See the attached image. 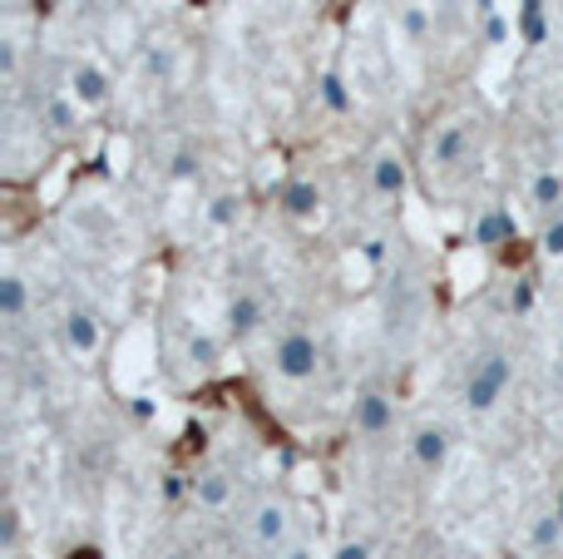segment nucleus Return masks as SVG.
<instances>
[{"instance_id":"1","label":"nucleus","mask_w":563,"mask_h":559,"mask_svg":"<svg viewBox=\"0 0 563 559\" xmlns=\"http://www.w3.org/2000/svg\"><path fill=\"white\" fill-rule=\"evenodd\" d=\"M509 382H515V362H509V352H485L465 376V412L489 416L499 402H505Z\"/></svg>"},{"instance_id":"2","label":"nucleus","mask_w":563,"mask_h":559,"mask_svg":"<svg viewBox=\"0 0 563 559\" xmlns=\"http://www.w3.org/2000/svg\"><path fill=\"white\" fill-rule=\"evenodd\" d=\"M273 372L282 376V382H311L321 366V342L317 332H307V327H287V332L273 342Z\"/></svg>"},{"instance_id":"3","label":"nucleus","mask_w":563,"mask_h":559,"mask_svg":"<svg viewBox=\"0 0 563 559\" xmlns=\"http://www.w3.org/2000/svg\"><path fill=\"white\" fill-rule=\"evenodd\" d=\"M291 535H297V530H291V511L277 501V495H263V501L247 511V540H253V550L277 555Z\"/></svg>"},{"instance_id":"4","label":"nucleus","mask_w":563,"mask_h":559,"mask_svg":"<svg viewBox=\"0 0 563 559\" xmlns=\"http://www.w3.org/2000/svg\"><path fill=\"white\" fill-rule=\"evenodd\" d=\"M351 426H356V436L396 431V396L386 386H361L356 402H351Z\"/></svg>"},{"instance_id":"5","label":"nucleus","mask_w":563,"mask_h":559,"mask_svg":"<svg viewBox=\"0 0 563 559\" xmlns=\"http://www.w3.org/2000/svg\"><path fill=\"white\" fill-rule=\"evenodd\" d=\"M406 188H410L406 158H400L396 149H380V154L371 158V194H376L386 208H396L400 198H406Z\"/></svg>"},{"instance_id":"6","label":"nucleus","mask_w":563,"mask_h":559,"mask_svg":"<svg viewBox=\"0 0 563 559\" xmlns=\"http://www.w3.org/2000/svg\"><path fill=\"white\" fill-rule=\"evenodd\" d=\"M59 332H65V347L75 357H95L99 347H104V322H99L95 307H69Z\"/></svg>"},{"instance_id":"7","label":"nucleus","mask_w":563,"mask_h":559,"mask_svg":"<svg viewBox=\"0 0 563 559\" xmlns=\"http://www.w3.org/2000/svg\"><path fill=\"white\" fill-rule=\"evenodd\" d=\"M410 461L420 465L426 475H440L450 461V431L440 421H426L416 426V436H410Z\"/></svg>"},{"instance_id":"8","label":"nucleus","mask_w":563,"mask_h":559,"mask_svg":"<svg viewBox=\"0 0 563 559\" xmlns=\"http://www.w3.org/2000/svg\"><path fill=\"white\" fill-rule=\"evenodd\" d=\"M188 495H194L198 511H228L238 495V481L228 471H198L194 481H188Z\"/></svg>"},{"instance_id":"9","label":"nucleus","mask_w":563,"mask_h":559,"mask_svg":"<svg viewBox=\"0 0 563 559\" xmlns=\"http://www.w3.org/2000/svg\"><path fill=\"white\" fill-rule=\"evenodd\" d=\"M69 99H75L79 109H99V105H109V75L99 65H75L69 69Z\"/></svg>"},{"instance_id":"10","label":"nucleus","mask_w":563,"mask_h":559,"mask_svg":"<svg viewBox=\"0 0 563 559\" xmlns=\"http://www.w3.org/2000/svg\"><path fill=\"white\" fill-rule=\"evenodd\" d=\"M263 322H267V303L243 287V293L228 303V337H233V342H243V337H253Z\"/></svg>"},{"instance_id":"11","label":"nucleus","mask_w":563,"mask_h":559,"mask_svg":"<svg viewBox=\"0 0 563 559\" xmlns=\"http://www.w3.org/2000/svg\"><path fill=\"white\" fill-rule=\"evenodd\" d=\"M470 129L465 124H440V134L430 139V158L440 168H455V164H470Z\"/></svg>"},{"instance_id":"12","label":"nucleus","mask_w":563,"mask_h":559,"mask_svg":"<svg viewBox=\"0 0 563 559\" xmlns=\"http://www.w3.org/2000/svg\"><path fill=\"white\" fill-rule=\"evenodd\" d=\"M277 204L287 208L291 218H317L321 213V188L311 184V178H287L277 194Z\"/></svg>"},{"instance_id":"13","label":"nucleus","mask_w":563,"mask_h":559,"mask_svg":"<svg viewBox=\"0 0 563 559\" xmlns=\"http://www.w3.org/2000/svg\"><path fill=\"white\" fill-rule=\"evenodd\" d=\"M529 204L539 208V213H559L563 208V168H539L534 178H529Z\"/></svg>"},{"instance_id":"14","label":"nucleus","mask_w":563,"mask_h":559,"mask_svg":"<svg viewBox=\"0 0 563 559\" xmlns=\"http://www.w3.org/2000/svg\"><path fill=\"white\" fill-rule=\"evenodd\" d=\"M515 238V218L505 213V208H485V213L475 218V243L479 248H499Z\"/></svg>"},{"instance_id":"15","label":"nucleus","mask_w":563,"mask_h":559,"mask_svg":"<svg viewBox=\"0 0 563 559\" xmlns=\"http://www.w3.org/2000/svg\"><path fill=\"white\" fill-rule=\"evenodd\" d=\"M25 307H30L25 277H20V273H5V277H0V317L15 327V322H25Z\"/></svg>"},{"instance_id":"16","label":"nucleus","mask_w":563,"mask_h":559,"mask_svg":"<svg viewBox=\"0 0 563 559\" xmlns=\"http://www.w3.org/2000/svg\"><path fill=\"white\" fill-rule=\"evenodd\" d=\"M559 540H563V515L559 511H544L534 525H529V545H534L539 555L559 550Z\"/></svg>"},{"instance_id":"17","label":"nucleus","mask_w":563,"mask_h":559,"mask_svg":"<svg viewBox=\"0 0 563 559\" xmlns=\"http://www.w3.org/2000/svg\"><path fill=\"white\" fill-rule=\"evenodd\" d=\"M218 357H223V347H218V337H208V332L188 337V362H194L198 372H208V366H218Z\"/></svg>"},{"instance_id":"18","label":"nucleus","mask_w":563,"mask_h":559,"mask_svg":"<svg viewBox=\"0 0 563 559\" xmlns=\"http://www.w3.org/2000/svg\"><path fill=\"white\" fill-rule=\"evenodd\" d=\"M321 99H327L336 114H346L351 109V95H346V85H341V75H321Z\"/></svg>"},{"instance_id":"19","label":"nucleus","mask_w":563,"mask_h":559,"mask_svg":"<svg viewBox=\"0 0 563 559\" xmlns=\"http://www.w3.org/2000/svg\"><path fill=\"white\" fill-rule=\"evenodd\" d=\"M273 559H321V555H317V540H311V535H291Z\"/></svg>"},{"instance_id":"20","label":"nucleus","mask_w":563,"mask_h":559,"mask_svg":"<svg viewBox=\"0 0 563 559\" xmlns=\"http://www.w3.org/2000/svg\"><path fill=\"white\" fill-rule=\"evenodd\" d=\"M238 213H243V208H238V198H233V194H218V198H213V208H208V218H213L218 228L238 223Z\"/></svg>"},{"instance_id":"21","label":"nucleus","mask_w":563,"mask_h":559,"mask_svg":"<svg viewBox=\"0 0 563 559\" xmlns=\"http://www.w3.org/2000/svg\"><path fill=\"white\" fill-rule=\"evenodd\" d=\"M15 545H20V511L10 505L5 511V520H0V550L5 555H15Z\"/></svg>"},{"instance_id":"22","label":"nucleus","mask_w":563,"mask_h":559,"mask_svg":"<svg viewBox=\"0 0 563 559\" xmlns=\"http://www.w3.org/2000/svg\"><path fill=\"white\" fill-rule=\"evenodd\" d=\"M79 119V105L75 99H49V124L55 129H69Z\"/></svg>"},{"instance_id":"23","label":"nucleus","mask_w":563,"mask_h":559,"mask_svg":"<svg viewBox=\"0 0 563 559\" xmlns=\"http://www.w3.org/2000/svg\"><path fill=\"white\" fill-rule=\"evenodd\" d=\"M539 248H544L549 257H563V208L554 213V223L544 228V238H539Z\"/></svg>"},{"instance_id":"24","label":"nucleus","mask_w":563,"mask_h":559,"mask_svg":"<svg viewBox=\"0 0 563 559\" xmlns=\"http://www.w3.org/2000/svg\"><path fill=\"white\" fill-rule=\"evenodd\" d=\"M168 174H174V178H198V154H194V149H178Z\"/></svg>"},{"instance_id":"25","label":"nucleus","mask_w":563,"mask_h":559,"mask_svg":"<svg viewBox=\"0 0 563 559\" xmlns=\"http://www.w3.org/2000/svg\"><path fill=\"white\" fill-rule=\"evenodd\" d=\"M525 35L529 40L544 35V10H539V0H525Z\"/></svg>"},{"instance_id":"26","label":"nucleus","mask_w":563,"mask_h":559,"mask_svg":"<svg viewBox=\"0 0 563 559\" xmlns=\"http://www.w3.org/2000/svg\"><path fill=\"white\" fill-rule=\"evenodd\" d=\"M336 559H371V545H366V540H346V545L336 550Z\"/></svg>"},{"instance_id":"27","label":"nucleus","mask_w":563,"mask_h":559,"mask_svg":"<svg viewBox=\"0 0 563 559\" xmlns=\"http://www.w3.org/2000/svg\"><path fill=\"white\" fill-rule=\"evenodd\" d=\"M406 25L420 35V30H426V15H420V10H406Z\"/></svg>"},{"instance_id":"28","label":"nucleus","mask_w":563,"mask_h":559,"mask_svg":"<svg viewBox=\"0 0 563 559\" xmlns=\"http://www.w3.org/2000/svg\"><path fill=\"white\" fill-rule=\"evenodd\" d=\"M559 362H563V337H559Z\"/></svg>"},{"instance_id":"29","label":"nucleus","mask_w":563,"mask_h":559,"mask_svg":"<svg viewBox=\"0 0 563 559\" xmlns=\"http://www.w3.org/2000/svg\"><path fill=\"white\" fill-rule=\"evenodd\" d=\"M559 327H563V313H559Z\"/></svg>"}]
</instances>
